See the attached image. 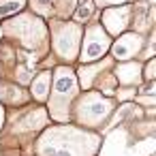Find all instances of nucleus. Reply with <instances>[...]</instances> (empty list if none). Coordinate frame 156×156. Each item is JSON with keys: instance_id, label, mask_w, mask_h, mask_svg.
<instances>
[{"instance_id": "1", "label": "nucleus", "mask_w": 156, "mask_h": 156, "mask_svg": "<svg viewBox=\"0 0 156 156\" xmlns=\"http://www.w3.org/2000/svg\"><path fill=\"white\" fill-rule=\"evenodd\" d=\"M103 135L73 122L47 124L32 141L34 156H96Z\"/></svg>"}, {"instance_id": "2", "label": "nucleus", "mask_w": 156, "mask_h": 156, "mask_svg": "<svg viewBox=\"0 0 156 156\" xmlns=\"http://www.w3.org/2000/svg\"><path fill=\"white\" fill-rule=\"evenodd\" d=\"M49 122L51 120L47 115L45 105H39L32 101L22 107L7 109V124L0 133V147L24 152V147L30 145L32 150V141Z\"/></svg>"}, {"instance_id": "3", "label": "nucleus", "mask_w": 156, "mask_h": 156, "mask_svg": "<svg viewBox=\"0 0 156 156\" xmlns=\"http://www.w3.org/2000/svg\"><path fill=\"white\" fill-rule=\"evenodd\" d=\"M5 39L11 41L17 49L30 51L39 56L41 60L47 58L49 54V30H47V20L30 13L28 9L0 22Z\"/></svg>"}, {"instance_id": "4", "label": "nucleus", "mask_w": 156, "mask_h": 156, "mask_svg": "<svg viewBox=\"0 0 156 156\" xmlns=\"http://www.w3.org/2000/svg\"><path fill=\"white\" fill-rule=\"evenodd\" d=\"M115 107H118L115 98L105 96L96 88L81 90L77 94V98L73 101V105H71L69 122H73L77 126H83L88 130L101 133V128H105V124L115 113Z\"/></svg>"}, {"instance_id": "5", "label": "nucleus", "mask_w": 156, "mask_h": 156, "mask_svg": "<svg viewBox=\"0 0 156 156\" xmlns=\"http://www.w3.org/2000/svg\"><path fill=\"white\" fill-rule=\"evenodd\" d=\"M81 92L75 75L73 64H56L51 66V83H49V94L45 101V109L49 120L54 122H69L71 105Z\"/></svg>"}, {"instance_id": "6", "label": "nucleus", "mask_w": 156, "mask_h": 156, "mask_svg": "<svg viewBox=\"0 0 156 156\" xmlns=\"http://www.w3.org/2000/svg\"><path fill=\"white\" fill-rule=\"evenodd\" d=\"M49 30V54L58 64H73L79 56L83 26L71 20H47Z\"/></svg>"}, {"instance_id": "7", "label": "nucleus", "mask_w": 156, "mask_h": 156, "mask_svg": "<svg viewBox=\"0 0 156 156\" xmlns=\"http://www.w3.org/2000/svg\"><path fill=\"white\" fill-rule=\"evenodd\" d=\"M111 41L113 39L105 32V28L98 22L86 24V28L81 32V45H79L77 62L79 64H88V62H96V60L105 58L109 54Z\"/></svg>"}, {"instance_id": "8", "label": "nucleus", "mask_w": 156, "mask_h": 156, "mask_svg": "<svg viewBox=\"0 0 156 156\" xmlns=\"http://www.w3.org/2000/svg\"><path fill=\"white\" fill-rule=\"evenodd\" d=\"M130 22H133V2L101 9V20H98V24L105 28V32H107L111 39H115L118 34L130 30Z\"/></svg>"}, {"instance_id": "9", "label": "nucleus", "mask_w": 156, "mask_h": 156, "mask_svg": "<svg viewBox=\"0 0 156 156\" xmlns=\"http://www.w3.org/2000/svg\"><path fill=\"white\" fill-rule=\"evenodd\" d=\"M143 45H145V34H139V32L126 30V32L118 34V37L111 41L109 56H111L115 62L135 60L137 56H141V49H143Z\"/></svg>"}, {"instance_id": "10", "label": "nucleus", "mask_w": 156, "mask_h": 156, "mask_svg": "<svg viewBox=\"0 0 156 156\" xmlns=\"http://www.w3.org/2000/svg\"><path fill=\"white\" fill-rule=\"evenodd\" d=\"M113 64H115V60H113L109 54H107L105 58L96 60V62L79 64V66L75 69V75H77V83H79V88H81V90H90V88H94V81H96L103 73L111 71Z\"/></svg>"}, {"instance_id": "11", "label": "nucleus", "mask_w": 156, "mask_h": 156, "mask_svg": "<svg viewBox=\"0 0 156 156\" xmlns=\"http://www.w3.org/2000/svg\"><path fill=\"white\" fill-rule=\"evenodd\" d=\"M0 101L7 109H13V107H22V105H28L32 98L28 94V90H24V86L11 81V79H2L0 77Z\"/></svg>"}, {"instance_id": "12", "label": "nucleus", "mask_w": 156, "mask_h": 156, "mask_svg": "<svg viewBox=\"0 0 156 156\" xmlns=\"http://www.w3.org/2000/svg\"><path fill=\"white\" fill-rule=\"evenodd\" d=\"M141 66H143V62H139V60L115 62L113 69H111V73H113L118 86H141V83H143Z\"/></svg>"}, {"instance_id": "13", "label": "nucleus", "mask_w": 156, "mask_h": 156, "mask_svg": "<svg viewBox=\"0 0 156 156\" xmlns=\"http://www.w3.org/2000/svg\"><path fill=\"white\" fill-rule=\"evenodd\" d=\"M49 83H51V69H41L39 73H34L30 83H28L30 86V90H28L30 98L39 105H45L47 94H49Z\"/></svg>"}, {"instance_id": "14", "label": "nucleus", "mask_w": 156, "mask_h": 156, "mask_svg": "<svg viewBox=\"0 0 156 156\" xmlns=\"http://www.w3.org/2000/svg\"><path fill=\"white\" fill-rule=\"evenodd\" d=\"M96 13H98V9H96V5L92 2V0H81V2H77V7H75V11H73L71 17H73L75 24L86 26V24L94 22Z\"/></svg>"}, {"instance_id": "15", "label": "nucleus", "mask_w": 156, "mask_h": 156, "mask_svg": "<svg viewBox=\"0 0 156 156\" xmlns=\"http://www.w3.org/2000/svg\"><path fill=\"white\" fill-rule=\"evenodd\" d=\"M79 0H51V20H71Z\"/></svg>"}, {"instance_id": "16", "label": "nucleus", "mask_w": 156, "mask_h": 156, "mask_svg": "<svg viewBox=\"0 0 156 156\" xmlns=\"http://www.w3.org/2000/svg\"><path fill=\"white\" fill-rule=\"evenodd\" d=\"M26 7H28V0H0V22L26 11Z\"/></svg>"}, {"instance_id": "17", "label": "nucleus", "mask_w": 156, "mask_h": 156, "mask_svg": "<svg viewBox=\"0 0 156 156\" xmlns=\"http://www.w3.org/2000/svg\"><path fill=\"white\" fill-rule=\"evenodd\" d=\"M94 88H96L98 92H103L105 96H111V98H113V94H115V90H118V81H115L113 73L107 71V73H103V75L94 81Z\"/></svg>"}, {"instance_id": "18", "label": "nucleus", "mask_w": 156, "mask_h": 156, "mask_svg": "<svg viewBox=\"0 0 156 156\" xmlns=\"http://www.w3.org/2000/svg\"><path fill=\"white\" fill-rule=\"evenodd\" d=\"M26 9L43 20H51V0H28Z\"/></svg>"}, {"instance_id": "19", "label": "nucleus", "mask_w": 156, "mask_h": 156, "mask_svg": "<svg viewBox=\"0 0 156 156\" xmlns=\"http://www.w3.org/2000/svg\"><path fill=\"white\" fill-rule=\"evenodd\" d=\"M137 96V88L135 86H118L113 98L122 101V103H133V98Z\"/></svg>"}, {"instance_id": "20", "label": "nucleus", "mask_w": 156, "mask_h": 156, "mask_svg": "<svg viewBox=\"0 0 156 156\" xmlns=\"http://www.w3.org/2000/svg\"><path fill=\"white\" fill-rule=\"evenodd\" d=\"M141 77L143 81H154L156 79V58H147L141 66Z\"/></svg>"}, {"instance_id": "21", "label": "nucleus", "mask_w": 156, "mask_h": 156, "mask_svg": "<svg viewBox=\"0 0 156 156\" xmlns=\"http://www.w3.org/2000/svg\"><path fill=\"white\" fill-rule=\"evenodd\" d=\"M133 101H135L137 105H143V107H147V109H152V107L156 105V96H147V94H137Z\"/></svg>"}, {"instance_id": "22", "label": "nucleus", "mask_w": 156, "mask_h": 156, "mask_svg": "<svg viewBox=\"0 0 156 156\" xmlns=\"http://www.w3.org/2000/svg\"><path fill=\"white\" fill-rule=\"evenodd\" d=\"M96 5V9H107V7H118V5H126L130 0H92Z\"/></svg>"}, {"instance_id": "23", "label": "nucleus", "mask_w": 156, "mask_h": 156, "mask_svg": "<svg viewBox=\"0 0 156 156\" xmlns=\"http://www.w3.org/2000/svg\"><path fill=\"white\" fill-rule=\"evenodd\" d=\"M0 156H24V152H20V150H5Z\"/></svg>"}, {"instance_id": "24", "label": "nucleus", "mask_w": 156, "mask_h": 156, "mask_svg": "<svg viewBox=\"0 0 156 156\" xmlns=\"http://www.w3.org/2000/svg\"><path fill=\"white\" fill-rule=\"evenodd\" d=\"M152 156H154V154H152Z\"/></svg>"}]
</instances>
